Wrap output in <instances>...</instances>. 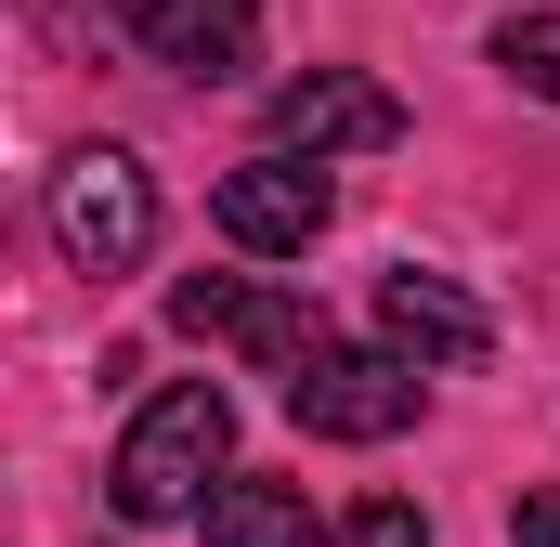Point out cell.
Segmentation results:
<instances>
[{
  "label": "cell",
  "mask_w": 560,
  "mask_h": 547,
  "mask_svg": "<svg viewBox=\"0 0 560 547\" xmlns=\"http://www.w3.org/2000/svg\"><path fill=\"white\" fill-rule=\"evenodd\" d=\"M339 547H430V522L405 509V496H365V509L339 522Z\"/></svg>",
  "instance_id": "obj_11"
},
{
  "label": "cell",
  "mask_w": 560,
  "mask_h": 547,
  "mask_svg": "<svg viewBox=\"0 0 560 547\" xmlns=\"http://www.w3.org/2000/svg\"><path fill=\"white\" fill-rule=\"evenodd\" d=\"M105 13L131 26L156 66H183V79H235L248 39H261V0H105Z\"/></svg>",
  "instance_id": "obj_8"
},
{
  "label": "cell",
  "mask_w": 560,
  "mask_h": 547,
  "mask_svg": "<svg viewBox=\"0 0 560 547\" xmlns=\"http://www.w3.org/2000/svg\"><path fill=\"white\" fill-rule=\"evenodd\" d=\"M378 143H405V105L365 79V66H313V79H287L275 92V156H378Z\"/></svg>",
  "instance_id": "obj_6"
},
{
  "label": "cell",
  "mask_w": 560,
  "mask_h": 547,
  "mask_svg": "<svg viewBox=\"0 0 560 547\" xmlns=\"http://www.w3.org/2000/svg\"><path fill=\"white\" fill-rule=\"evenodd\" d=\"M495 66H509L535 105H560V0H535V13H509V26H495Z\"/></svg>",
  "instance_id": "obj_10"
},
{
  "label": "cell",
  "mask_w": 560,
  "mask_h": 547,
  "mask_svg": "<svg viewBox=\"0 0 560 547\" xmlns=\"http://www.w3.org/2000/svg\"><path fill=\"white\" fill-rule=\"evenodd\" d=\"M378 352H405V365H482V352H495V313H482V300H469V287H456V274H378Z\"/></svg>",
  "instance_id": "obj_7"
},
{
  "label": "cell",
  "mask_w": 560,
  "mask_h": 547,
  "mask_svg": "<svg viewBox=\"0 0 560 547\" xmlns=\"http://www.w3.org/2000/svg\"><path fill=\"white\" fill-rule=\"evenodd\" d=\"M209 222H222L248 261H313V235L339 222V196H326L313 156H235V170L209 183Z\"/></svg>",
  "instance_id": "obj_3"
},
{
  "label": "cell",
  "mask_w": 560,
  "mask_h": 547,
  "mask_svg": "<svg viewBox=\"0 0 560 547\" xmlns=\"http://www.w3.org/2000/svg\"><path fill=\"white\" fill-rule=\"evenodd\" d=\"M509 535H522V547H560V482H522V509H509Z\"/></svg>",
  "instance_id": "obj_12"
},
{
  "label": "cell",
  "mask_w": 560,
  "mask_h": 547,
  "mask_svg": "<svg viewBox=\"0 0 560 547\" xmlns=\"http://www.w3.org/2000/svg\"><path fill=\"white\" fill-rule=\"evenodd\" d=\"M287 417L313 430V443H392L405 417H418V365L405 352H313L300 379H287Z\"/></svg>",
  "instance_id": "obj_5"
},
{
  "label": "cell",
  "mask_w": 560,
  "mask_h": 547,
  "mask_svg": "<svg viewBox=\"0 0 560 547\" xmlns=\"http://www.w3.org/2000/svg\"><path fill=\"white\" fill-rule=\"evenodd\" d=\"M52 248L79 274H131L156 248V183H143L131 143H79L66 170H52Z\"/></svg>",
  "instance_id": "obj_2"
},
{
  "label": "cell",
  "mask_w": 560,
  "mask_h": 547,
  "mask_svg": "<svg viewBox=\"0 0 560 547\" xmlns=\"http://www.w3.org/2000/svg\"><path fill=\"white\" fill-rule=\"evenodd\" d=\"M196 522H209V547H313V509L287 482H222Z\"/></svg>",
  "instance_id": "obj_9"
},
{
  "label": "cell",
  "mask_w": 560,
  "mask_h": 547,
  "mask_svg": "<svg viewBox=\"0 0 560 547\" xmlns=\"http://www.w3.org/2000/svg\"><path fill=\"white\" fill-rule=\"evenodd\" d=\"M170 326L183 339H222V352H248V365H275V379H300L326 339H313V313L287 300V287H261V274H183L170 287Z\"/></svg>",
  "instance_id": "obj_4"
},
{
  "label": "cell",
  "mask_w": 560,
  "mask_h": 547,
  "mask_svg": "<svg viewBox=\"0 0 560 547\" xmlns=\"http://www.w3.org/2000/svg\"><path fill=\"white\" fill-rule=\"evenodd\" d=\"M222 456H235V405H222L209 379H170V392L131 417V443H118V509H131V522H196V509L222 496V482H209Z\"/></svg>",
  "instance_id": "obj_1"
}]
</instances>
